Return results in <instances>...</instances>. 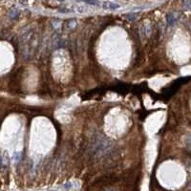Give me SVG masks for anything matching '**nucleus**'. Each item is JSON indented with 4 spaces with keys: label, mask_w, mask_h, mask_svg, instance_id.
<instances>
[{
    "label": "nucleus",
    "mask_w": 191,
    "mask_h": 191,
    "mask_svg": "<svg viewBox=\"0 0 191 191\" xmlns=\"http://www.w3.org/2000/svg\"><path fill=\"white\" fill-rule=\"evenodd\" d=\"M102 7L104 10L115 11V10H118V9H119V8H120V4L115 3V2H112V1H104V2H102Z\"/></svg>",
    "instance_id": "obj_1"
},
{
    "label": "nucleus",
    "mask_w": 191,
    "mask_h": 191,
    "mask_svg": "<svg viewBox=\"0 0 191 191\" xmlns=\"http://www.w3.org/2000/svg\"><path fill=\"white\" fill-rule=\"evenodd\" d=\"M68 28H70V29H74V28L77 26V21L75 20V19H71V20L68 21Z\"/></svg>",
    "instance_id": "obj_2"
},
{
    "label": "nucleus",
    "mask_w": 191,
    "mask_h": 191,
    "mask_svg": "<svg viewBox=\"0 0 191 191\" xmlns=\"http://www.w3.org/2000/svg\"><path fill=\"white\" fill-rule=\"evenodd\" d=\"M18 15H19V13H18V11L17 10H13V11H11L10 12V13H9V15H10V17L11 18H16L18 16Z\"/></svg>",
    "instance_id": "obj_3"
},
{
    "label": "nucleus",
    "mask_w": 191,
    "mask_h": 191,
    "mask_svg": "<svg viewBox=\"0 0 191 191\" xmlns=\"http://www.w3.org/2000/svg\"><path fill=\"white\" fill-rule=\"evenodd\" d=\"M53 26H54V28L55 30H58L59 28H61V22L55 19V20L53 21Z\"/></svg>",
    "instance_id": "obj_4"
},
{
    "label": "nucleus",
    "mask_w": 191,
    "mask_h": 191,
    "mask_svg": "<svg viewBox=\"0 0 191 191\" xmlns=\"http://www.w3.org/2000/svg\"><path fill=\"white\" fill-rule=\"evenodd\" d=\"M174 21H175V17H174L172 15H167V23L169 25H172L174 23Z\"/></svg>",
    "instance_id": "obj_5"
},
{
    "label": "nucleus",
    "mask_w": 191,
    "mask_h": 191,
    "mask_svg": "<svg viewBox=\"0 0 191 191\" xmlns=\"http://www.w3.org/2000/svg\"><path fill=\"white\" fill-rule=\"evenodd\" d=\"M81 1L85 2L87 4H92V5H95L96 2H97V0H81Z\"/></svg>",
    "instance_id": "obj_6"
},
{
    "label": "nucleus",
    "mask_w": 191,
    "mask_h": 191,
    "mask_svg": "<svg viewBox=\"0 0 191 191\" xmlns=\"http://www.w3.org/2000/svg\"><path fill=\"white\" fill-rule=\"evenodd\" d=\"M106 191H114V190H106Z\"/></svg>",
    "instance_id": "obj_7"
}]
</instances>
